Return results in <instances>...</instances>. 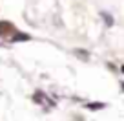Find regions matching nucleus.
Masks as SVG:
<instances>
[{
  "label": "nucleus",
  "instance_id": "obj_3",
  "mask_svg": "<svg viewBox=\"0 0 124 121\" xmlns=\"http://www.w3.org/2000/svg\"><path fill=\"white\" fill-rule=\"evenodd\" d=\"M33 99H35L37 103H49V105L53 106V103H51V101H46V95H44V92H35Z\"/></svg>",
  "mask_w": 124,
  "mask_h": 121
},
{
  "label": "nucleus",
  "instance_id": "obj_2",
  "mask_svg": "<svg viewBox=\"0 0 124 121\" xmlns=\"http://www.w3.org/2000/svg\"><path fill=\"white\" fill-rule=\"evenodd\" d=\"M86 108H89V110H102V108H106V103H99V101L88 103V105H86Z\"/></svg>",
  "mask_w": 124,
  "mask_h": 121
},
{
  "label": "nucleus",
  "instance_id": "obj_7",
  "mask_svg": "<svg viewBox=\"0 0 124 121\" xmlns=\"http://www.w3.org/2000/svg\"><path fill=\"white\" fill-rule=\"evenodd\" d=\"M120 86H122V90H124V81H122V83H120Z\"/></svg>",
  "mask_w": 124,
  "mask_h": 121
},
{
  "label": "nucleus",
  "instance_id": "obj_5",
  "mask_svg": "<svg viewBox=\"0 0 124 121\" xmlns=\"http://www.w3.org/2000/svg\"><path fill=\"white\" fill-rule=\"evenodd\" d=\"M101 17H102V19H104L106 26H109V28L113 26V17L109 15V13H106V11H101Z\"/></svg>",
  "mask_w": 124,
  "mask_h": 121
},
{
  "label": "nucleus",
  "instance_id": "obj_1",
  "mask_svg": "<svg viewBox=\"0 0 124 121\" xmlns=\"http://www.w3.org/2000/svg\"><path fill=\"white\" fill-rule=\"evenodd\" d=\"M9 31H13V26L9 22H2L0 20V37H8Z\"/></svg>",
  "mask_w": 124,
  "mask_h": 121
},
{
  "label": "nucleus",
  "instance_id": "obj_6",
  "mask_svg": "<svg viewBox=\"0 0 124 121\" xmlns=\"http://www.w3.org/2000/svg\"><path fill=\"white\" fill-rule=\"evenodd\" d=\"M75 55H77V57H80L82 61H86V63L89 61V53H88V51H84V50H75Z\"/></svg>",
  "mask_w": 124,
  "mask_h": 121
},
{
  "label": "nucleus",
  "instance_id": "obj_4",
  "mask_svg": "<svg viewBox=\"0 0 124 121\" xmlns=\"http://www.w3.org/2000/svg\"><path fill=\"white\" fill-rule=\"evenodd\" d=\"M31 37L27 35V33H16V35L11 37V42H18V40H29Z\"/></svg>",
  "mask_w": 124,
  "mask_h": 121
}]
</instances>
